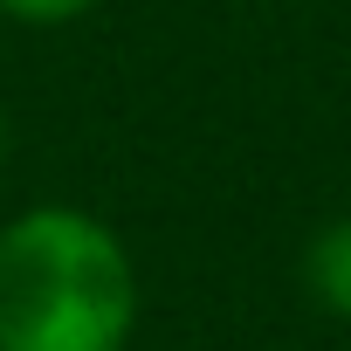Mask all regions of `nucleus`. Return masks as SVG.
Masks as SVG:
<instances>
[{
  "label": "nucleus",
  "mask_w": 351,
  "mask_h": 351,
  "mask_svg": "<svg viewBox=\"0 0 351 351\" xmlns=\"http://www.w3.org/2000/svg\"><path fill=\"white\" fill-rule=\"evenodd\" d=\"M296 276H303V289H310V303H317V310H330V317H344V324H351V214L324 221V228L303 241Z\"/></svg>",
  "instance_id": "f03ea898"
},
{
  "label": "nucleus",
  "mask_w": 351,
  "mask_h": 351,
  "mask_svg": "<svg viewBox=\"0 0 351 351\" xmlns=\"http://www.w3.org/2000/svg\"><path fill=\"white\" fill-rule=\"evenodd\" d=\"M138 262L124 234L69 200L0 221V351H131Z\"/></svg>",
  "instance_id": "f257e3e1"
},
{
  "label": "nucleus",
  "mask_w": 351,
  "mask_h": 351,
  "mask_svg": "<svg viewBox=\"0 0 351 351\" xmlns=\"http://www.w3.org/2000/svg\"><path fill=\"white\" fill-rule=\"evenodd\" d=\"M0 172H8V104H0Z\"/></svg>",
  "instance_id": "20e7f679"
},
{
  "label": "nucleus",
  "mask_w": 351,
  "mask_h": 351,
  "mask_svg": "<svg viewBox=\"0 0 351 351\" xmlns=\"http://www.w3.org/2000/svg\"><path fill=\"white\" fill-rule=\"evenodd\" d=\"M282 351H310V344H282Z\"/></svg>",
  "instance_id": "39448f33"
},
{
  "label": "nucleus",
  "mask_w": 351,
  "mask_h": 351,
  "mask_svg": "<svg viewBox=\"0 0 351 351\" xmlns=\"http://www.w3.org/2000/svg\"><path fill=\"white\" fill-rule=\"evenodd\" d=\"M104 0H0V14H8L14 28H69L83 14H97Z\"/></svg>",
  "instance_id": "7ed1b4c3"
}]
</instances>
